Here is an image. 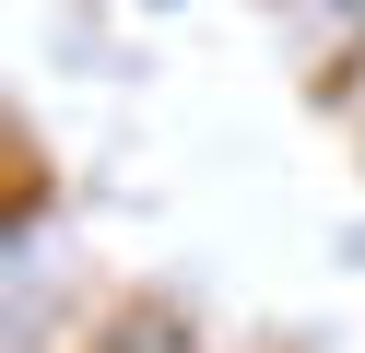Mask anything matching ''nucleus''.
Instances as JSON below:
<instances>
[{
	"mask_svg": "<svg viewBox=\"0 0 365 353\" xmlns=\"http://www.w3.org/2000/svg\"><path fill=\"white\" fill-rule=\"evenodd\" d=\"M318 12H330V24H354V36H365V0H318Z\"/></svg>",
	"mask_w": 365,
	"mask_h": 353,
	"instance_id": "1",
	"label": "nucleus"
}]
</instances>
